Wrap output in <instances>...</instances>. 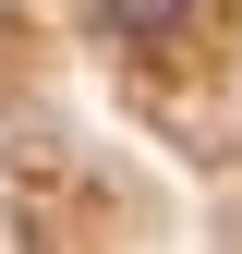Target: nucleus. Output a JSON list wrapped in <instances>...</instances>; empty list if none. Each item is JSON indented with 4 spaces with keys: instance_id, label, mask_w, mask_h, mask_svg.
I'll use <instances>...</instances> for the list:
<instances>
[{
    "instance_id": "1",
    "label": "nucleus",
    "mask_w": 242,
    "mask_h": 254,
    "mask_svg": "<svg viewBox=\"0 0 242 254\" xmlns=\"http://www.w3.org/2000/svg\"><path fill=\"white\" fill-rule=\"evenodd\" d=\"M97 12H109V24H133V37H158V24L182 12V0H97Z\"/></svg>"
}]
</instances>
